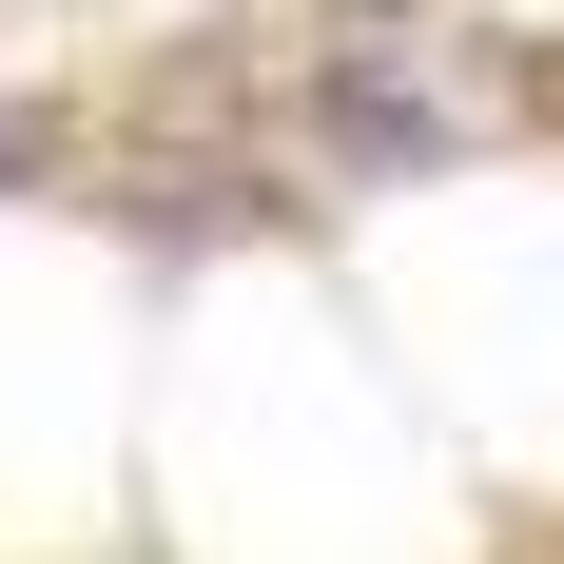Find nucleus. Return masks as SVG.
Returning <instances> with one entry per match:
<instances>
[{
  "label": "nucleus",
  "mask_w": 564,
  "mask_h": 564,
  "mask_svg": "<svg viewBox=\"0 0 564 564\" xmlns=\"http://www.w3.org/2000/svg\"><path fill=\"white\" fill-rule=\"evenodd\" d=\"M40 156H58V117H40V98H20V117H0V175H40Z\"/></svg>",
  "instance_id": "1"
}]
</instances>
